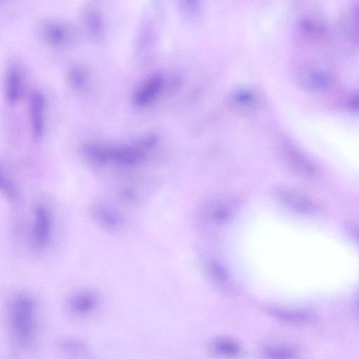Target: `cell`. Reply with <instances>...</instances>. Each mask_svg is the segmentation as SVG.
Instances as JSON below:
<instances>
[{"mask_svg":"<svg viewBox=\"0 0 359 359\" xmlns=\"http://www.w3.org/2000/svg\"><path fill=\"white\" fill-rule=\"evenodd\" d=\"M156 142V137L147 135L134 144L108 146L97 143L85 144L83 149L86 156L97 164L109 162L123 166H132L139 163L144 156L147 149Z\"/></svg>","mask_w":359,"mask_h":359,"instance_id":"cell-1","label":"cell"},{"mask_svg":"<svg viewBox=\"0 0 359 359\" xmlns=\"http://www.w3.org/2000/svg\"><path fill=\"white\" fill-rule=\"evenodd\" d=\"M36 305L33 299L26 294H19L11 301L9 320L16 340L27 344L33 338L36 325Z\"/></svg>","mask_w":359,"mask_h":359,"instance_id":"cell-2","label":"cell"},{"mask_svg":"<svg viewBox=\"0 0 359 359\" xmlns=\"http://www.w3.org/2000/svg\"><path fill=\"white\" fill-rule=\"evenodd\" d=\"M278 195L285 205L297 212L314 215L325 210L319 200L296 189L281 188Z\"/></svg>","mask_w":359,"mask_h":359,"instance_id":"cell-3","label":"cell"},{"mask_svg":"<svg viewBox=\"0 0 359 359\" xmlns=\"http://www.w3.org/2000/svg\"><path fill=\"white\" fill-rule=\"evenodd\" d=\"M51 221L47 208L37 205L34 209L33 241L37 248H43L49 241Z\"/></svg>","mask_w":359,"mask_h":359,"instance_id":"cell-4","label":"cell"},{"mask_svg":"<svg viewBox=\"0 0 359 359\" xmlns=\"http://www.w3.org/2000/svg\"><path fill=\"white\" fill-rule=\"evenodd\" d=\"M38 30L40 36L51 45L62 44L69 36L67 27L64 23L54 20H46L40 22Z\"/></svg>","mask_w":359,"mask_h":359,"instance_id":"cell-5","label":"cell"},{"mask_svg":"<svg viewBox=\"0 0 359 359\" xmlns=\"http://www.w3.org/2000/svg\"><path fill=\"white\" fill-rule=\"evenodd\" d=\"M163 78L161 74L156 73L144 80L135 90L133 100L139 105H143L153 100L160 91Z\"/></svg>","mask_w":359,"mask_h":359,"instance_id":"cell-6","label":"cell"},{"mask_svg":"<svg viewBox=\"0 0 359 359\" xmlns=\"http://www.w3.org/2000/svg\"><path fill=\"white\" fill-rule=\"evenodd\" d=\"M98 297L89 290L79 292L72 295L68 302L71 312L77 316H84L91 313L97 306Z\"/></svg>","mask_w":359,"mask_h":359,"instance_id":"cell-7","label":"cell"},{"mask_svg":"<svg viewBox=\"0 0 359 359\" xmlns=\"http://www.w3.org/2000/svg\"><path fill=\"white\" fill-rule=\"evenodd\" d=\"M30 119L33 134L36 137L42 135L44 128V97L40 91H35L31 96Z\"/></svg>","mask_w":359,"mask_h":359,"instance_id":"cell-8","label":"cell"},{"mask_svg":"<svg viewBox=\"0 0 359 359\" xmlns=\"http://www.w3.org/2000/svg\"><path fill=\"white\" fill-rule=\"evenodd\" d=\"M60 353L66 359H93L85 344L74 338H65L57 343Z\"/></svg>","mask_w":359,"mask_h":359,"instance_id":"cell-9","label":"cell"},{"mask_svg":"<svg viewBox=\"0 0 359 359\" xmlns=\"http://www.w3.org/2000/svg\"><path fill=\"white\" fill-rule=\"evenodd\" d=\"M210 349L215 355L227 359L236 358L241 353L239 344L233 339L226 337L216 338L212 342Z\"/></svg>","mask_w":359,"mask_h":359,"instance_id":"cell-10","label":"cell"},{"mask_svg":"<svg viewBox=\"0 0 359 359\" xmlns=\"http://www.w3.org/2000/svg\"><path fill=\"white\" fill-rule=\"evenodd\" d=\"M288 157L290 165L300 175L307 177H314L318 175L317 165L297 151L290 150Z\"/></svg>","mask_w":359,"mask_h":359,"instance_id":"cell-11","label":"cell"},{"mask_svg":"<svg viewBox=\"0 0 359 359\" xmlns=\"http://www.w3.org/2000/svg\"><path fill=\"white\" fill-rule=\"evenodd\" d=\"M95 217L102 226L107 229H116L123 222L121 215L116 210L104 205H100L95 208Z\"/></svg>","mask_w":359,"mask_h":359,"instance_id":"cell-12","label":"cell"},{"mask_svg":"<svg viewBox=\"0 0 359 359\" xmlns=\"http://www.w3.org/2000/svg\"><path fill=\"white\" fill-rule=\"evenodd\" d=\"M270 312L279 319L294 323L306 324L314 320L313 315L306 311L274 309Z\"/></svg>","mask_w":359,"mask_h":359,"instance_id":"cell-13","label":"cell"},{"mask_svg":"<svg viewBox=\"0 0 359 359\" xmlns=\"http://www.w3.org/2000/svg\"><path fill=\"white\" fill-rule=\"evenodd\" d=\"M21 89V76L18 68L12 67L8 72L6 82V96L9 101H15Z\"/></svg>","mask_w":359,"mask_h":359,"instance_id":"cell-14","label":"cell"},{"mask_svg":"<svg viewBox=\"0 0 359 359\" xmlns=\"http://www.w3.org/2000/svg\"><path fill=\"white\" fill-rule=\"evenodd\" d=\"M264 355L267 359H296L297 353L291 348L283 346L266 347Z\"/></svg>","mask_w":359,"mask_h":359,"instance_id":"cell-15","label":"cell"},{"mask_svg":"<svg viewBox=\"0 0 359 359\" xmlns=\"http://www.w3.org/2000/svg\"><path fill=\"white\" fill-rule=\"evenodd\" d=\"M68 82L74 87L82 86L87 79V74L82 67L73 66L67 72Z\"/></svg>","mask_w":359,"mask_h":359,"instance_id":"cell-16","label":"cell"},{"mask_svg":"<svg viewBox=\"0 0 359 359\" xmlns=\"http://www.w3.org/2000/svg\"><path fill=\"white\" fill-rule=\"evenodd\" d=\"M86 24L93 32L97 34L102 27V22L99 13L94 9L90 8L85 13Z\"/></svg>","mask_w":359,"mask_h":359,"instance_id":"cell-17","label":"cell"},{"mask_svg":"<svg viewBox=\"0 0 359 359\" xmlns=\"http://www.w3.org/2000/svg\"><path fill=\"white\" fill-rule=\"evenodd\" d=\"M235 102L241 105L250 104L255 100L254 94L248 90H238L233 97Z\"/></svg>","mask_w":359,"mask_h":359,"instance_id":"cell-18","label":"cell"},{"mask_svg":"<svg viewBox=\"0 0 359 359\" xmlns=\"http://www.w3.org/2000/svg\"><path fill=\"white\" fill-rule=\"evenodd\" d=\"M1 184L4 192L11 196H13L14 194V188L12 187L9 180L6 177H4L2 173L1 174Z\"/></svg>","mask_w":359,"mask_h":359,"instance_id":"cell-19","label":"cell"},{"mask_svg":"<svg viewBox=\"0 0 359 359\" xmlns=\"http://www.w3.org/2000/svg\"><path fill=\"white\" fill-rule=\"evenodd\" d=\"M347 227L351 236L359 244V224L355 223H349Z\"/></svg>","mask_w":359,"mask_h":359,"instance_id":"cell-20","label":"cell"},{"mask_svg":"<svg viewBox=\"0 0 359 359\" xmlns=\"http://www.w3.org/2000/svg\"><path fill=\"white\" fill-rule=\"evenodd\" d=\"M358 309H359V297H358Z\"/></svg>","mask_w":359,"mask_h":359,"instance_id":"cell-21","label":"cell"}]
</instances>
